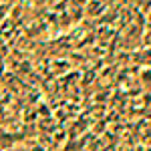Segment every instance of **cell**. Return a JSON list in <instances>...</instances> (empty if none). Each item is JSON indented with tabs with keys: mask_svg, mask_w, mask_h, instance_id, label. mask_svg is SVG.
I'll return each mask as SVG.
<instances>
[]
</instances>
